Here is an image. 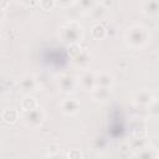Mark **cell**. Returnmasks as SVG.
<instances>
[{"label":"cell","instance_id":"cell-4","mask_svg":"<svg viewBox=\"0 0 159 159\" xmlns=\"http://www.w3.org/2000/svg\"><path fill=\"white\" fill-rule=\"evenodd\" d=\"M45 118H46V113L42 108H40V106L29 112H24V116H22V120H24L25 125L29 128L40 127L45 122Z\"/></svg>","mask_w":159,"mask_h":159},{"label":"cell","instance_id":"cell-23","mask_svg":"<svg viewBox=\"0 0 159 159\" xmlns=\"http://www.w3.org/2000/svg\"><path fill=\"white\" fill-rule=\"evenodd\" d=\"M24 6H26V7H32V6H35L36 4H39V0H19Z\"/></svg>","mask_w":159,"mask_h":159},{"label":"cell","instance_id":"cell-15","mask_svg":"<svg viewBox=\"0 0 159 159\" xmlns=\"http://www.w3.org/2000/svg\"><path fill=\"white\" fill-rule=\"evenodd\" d=\"M39 107V102H37V98L32 94H26L22 101H21V109L24 112H29L31 109H35Z\"/></svg>","mask_w":159,"mask_h":159},{"label":"cell","instance_id":"cell-9","mask_svg":"<svg viewBox=\"0 0 159 159\" xmlns=\"http://www.w3.org/2000/svg\"><path fill=\"white\" fill-rule=\"evenodd\" d=\"M60 109L65 116H76L80 111V102L76 98H65L60 103Z\"/></svg>","mask_w":159,"mask_h":159},{"label":"cell","instance_id":"cell-7","mask_svg":"<svg viewBox=\"0 0 159 159\" xmlns=\"http://www.w3.org/2000/svg\"><path fill=\"white\" fill-rule=\"evenodd\" d=\"M77 80H78V86H81L82 89L87 92H91L96 87V72L93 71L84 70Z\"/></svg>","mask_w":159,"mask_h":159},{"label":"cell","instance_id":"cell-16","mask_svg":"<svg viewBox=\"0 0 159 159\" xmlns=\"http://www.w3.org/2000/svg\"><path fill=\"white\" fill-rule=\"evenodd\" d=\"M20 118V114L16 109L14 108H6L2 111L1 113V119L5 122V123H9V124H14L19 120Z\"/></svg>","mask_w":159,"mask_h":159},{"label":"cell","instance_id":"cell-14","mask_svg":"<svg viewBox=\"0 0 159 159\" xmlns=\"http://www.w3.org/2000/svg\"><path fill=\"white\" fill-rule=\"evenodd\" d=\"M107 14H108V7L104 4H102V2H97L89 10V15L94 20H103L107 16Z\"/></svg>","mask_w":159,"mask_h":159},{"label":"cell","instance_id":"cell-1","mask_svg":"<svg viewBox=\"0 0 159 159\" xmlns=\"http://www.w3.org/2000/svg\"><path fill=\"white\" fill-rule=\"evenodd\" d=\"M152 39L150 30L142 25V24H134L129 26L124 32V41L128 47L133 50H142L144 48Z\"/></svg>","mask_w":159,"mask_h":159},{"label":"cell","instance_id":"cell-26","mask_svg":"<svg viewBox=\"0 0 159 159\" xmlns=\"http://www.w3.org/2000/svg\"><path fill=\"white\" fill-rule=\"evenodd\" d=\"M4 17H5V11H0V22H2Z\"/></svg>","mask_w":159,"mask_h":159},{"label":"cell","instance_id":"cell-21","mask_svg":"<svg viewBox=\"0 0 159 159\" xmlns=\"http://www.w3.org/2000/svg\"><path fill=\"white\" fill-rule=\"evenodd\" d=\"M76 0H55V4L56 6L58 7H62V9H67V7H71L72 5H75Z\"/></svg>","mask_w":159,"mask_h":159},{"label":"cell","instance_id":"cell-19","mask_svg":"<svg viewBox=\"0 0 159 159\" xmlns=\"http://www.w3.org/2000/svg\"><path fill=\"white\" fill-rule=\"evenodd\" d=\"M75 4H77V6H78L82 11L89 12V10L97 4V0H76Z\"/></svg>","mask_w":159,"mask_h":159},{"label":"cell","instance_id":"cell-11","mask_svg":"<svg viewBox=\"0 0 159 159\" xmlns=\"http://www.w3.org/2000/svg\"><path fill=\"white\" fill-rule=\"evenodd\" d=\"M113 84H114V76L111 72L108 71L96 72V86L112 88Z\"/></svg>","mask_w":159,"mask_h":159},{"label":"cell","instance_id":"cell-20","mask_svg":"<svg viewBox=\"0 0 159 159\" xmlns=\"http://www.w3.org/2000/svg\"><path fill=\"white\" fill-rule=\"evenodd\" d=\"M39 6L43 11H51L56 6V4L55 0H39Z\"/></svg>","mask_w":159,"mask_h":159},{"label":"cell","instance_id":"cell-24","mask_svg":"<svg viewBox=\"0 0 159 159\" xmlns=\"http://www.w3.org/2000/svg\"><path fill=\"white\" fill-rule=\"evenodd\" d=\"M57 152H58V145H57V144H52V145H50V147H48V150H47V155L52 157V155L57 154Z\"/></svg>","mask_w":159,"mask_h":159},{"label":"cell","instance_id":"cell-12","mask_svg":"<svg viewBox=\"0 0 159 159\" xmlns=\"http://www.w3.org/2000/svg\"><path fill=\"white\" fill-rule=\"evenodd\" d=\"M91 94H92V98H93L96 102L103 103V102H106V101L109 99V97H111V88L96 86V87L91 91Z\"/></svg>","mask_w":159,"mask_h":159},{"label":"cell","instance_id":"cell-25","mask_svg":"<svg viewBox=\"0 0 159 159\" xmlns=\"http://www.w3.org/2000/svg\"><path fill=\"white\" fill-rule=\"evenodd\" d=\"M9 7V0H0V11H5Z\"/></svg>","mask_w":159,"mask_h":159},{"label":"cell","instance_id":"cell-10","mask_svg":"<svg viewBox=\"0 0 159 159\" xmlns=\"http://www.w3.org/2000/svg\"><path fill=\"white\" fill-rule=\"evenodd\" d=\"M140 10L145 16L154 17L159 11V0H143L140 5Z\"/></svg>","mask_w":159,"mask_h":159},{"label":"cell","instance_id":"cell-13","mask_svg":"<svg viewBox=\"0 0 159 159\" xmlns=\"http://www.w3.org/2000/svg\"><path fill=\"white\" fill-rule=\"evenodd\" d=\"M133 157H138V158H158L159 157V153L158 150L150 145V144H145L143 145L142 148H139L138 150H134V154Z\"/></svg>","mask_w":159,"mask_h":159},{"label":"cell","instance_id":"cell-17","mask_svg":"<svg viewBox=\"0 0 159 159\" xmlns=\"http://www.w3.org/2000/svg\"><path fill=\"white\" fill-rule=\"evenodd\" d=\"M147 142H145V137L143 134H139V133H135L130 137L129 139V143H128V147L132 149V150H138L139 148H142L143 145H145Z\"/></svg>","mask_w":159,"mask_h":159},{"label":"cell","instance_id":"cell-18","mask_svg":"<svg viewBox=\"0 0 159 159\" xmlns=\"http://www.w3.org/2000/svg\"><path fill=\"white\" fill-rule=\"evenodd\" d=\"M91 35L94 40H103L104 37H107V31H106V26L102 22H98L96 25H93L91 27Z\"/></svg>","mask_w":159,"mask_h":159},{"label":"cell","instance_id":"cell-5","mask_svg":"<svg viewBox=\"0 0 159 159\" xmlns=\"http://www.w3.org/2000/svg\"><path fill=\"white\" fill-rule=\"evenodd\" d=\"M57 83H58V88L62 93H66V94H71L73 93L77 87H78V80L77 77H75L73 75H70V73H63L58 77L57 80Z\"/></svg>","mask_w":159,"mask_h":159},{"label":"cell","instance_id":"cell-8","mask_svg":"<svg viewBox=\"0 0 159 159\" xmlns=\"http://www.w3.org/2000/svg\"><path fill=\"white\" fill-rule=\"evenodd\" d=\"M17 84L24 92H32V91H36L39 88L36 77L34 75H30V73H25V75L20 76L17 80Z\"/></svg>","mask_w":159,"mask_h":159},{"label":"cell","instance_id":"cell-6","mask_svg":"<svg viewBox=\"0 0 159 159\" xmlns=\"http://www.w3.org/2000/svg\"><path fill=\"white\" fill-rule=\"evenodd\" d=\"M154 99H155L154 93L150 89H145V88L134 92L132 96V102L137 107H148Z\"/></svg>","mask_w":159,"mask_h":159},{"label":"cell","instance_id":"cell-2","mask_svg":"<svg viewBox=\"0 0 159 159\" xmlns=\"http://www.w3.org/2000/svg\"><path fill=\"white\" fill-rule=\"evenodd\" d=\"M58 36H60V40L67 46L80 43L81 40L83 39V27L78 21L70 20L62 26H60Z\"/></svg>","mask_w":159,"mask_h":159},{"label":"cell","instance_id":"cell-22","mask_svg":"<svg viewBox=\"0 0 159 159\" xmlns=\"http://www.w3.org/2000/svg\"><path fill=\"white\" fill-rule=\"evenodd\" d=\"M83 155H82V153H81V150L80 149H71L68 153H67V158H70V159H80V158H82Z\"/></svg>","mask_w":159,"mask_h":159},{"label":"cell","instance_id":"cell-3","mask_svg":"<svg viewBox=\"0 0 159 159\" xmlns=\"http://www.w3.org/2000/svg\"><path fill=\"white\" fill-rule=\"evenodd\" d=\"M68 52L72 57V62L77 68L81 70H87L92 62L91 53L86 48H81L80 43L76 45H70L68 46Z\"/></svg>","mask_w":159,"mask_h":159}]
</instances>
